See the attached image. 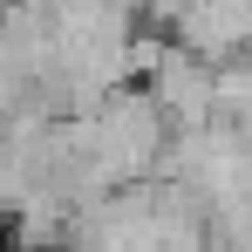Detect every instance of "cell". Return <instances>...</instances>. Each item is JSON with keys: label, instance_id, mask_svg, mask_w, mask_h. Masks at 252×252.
<instances>
[{"label": "cell", "instance_id": "3", "mask_svg": "<svg viewBox=\"0 0 252 252\" xmlns=\"http://www.w3.org/2000/svg\"><path fill=\"white\" fill-rule=\"evenodd\" d=\"M218 123H232L252 143V55L232 62V68H218Z\"/></svg>", "mask_w": 252, "mask_h": 252}, {"label": "cell", "instance_id": "2", "mask_svg": "<svg viewBox=\"0 0 252 252\" xmlns=\"http://www.w3.org/2000/svg\"><path fill=\"white\" fill-rule=\"evenodd\" d=\"M150 95L170 116V129H211L218 123V68L198 62V55H184L177 41L164 48V62L150 75Z\"/></svg>", "mask_w": 252, "mask_h": 252}, {"label": "cell", "instance_id": "1", "mask_svg": "<svg viewBox=\"0 0 252 252\" xmlns=\"http://www.w3.org/2000/svg\"><path fill=\"white\" fill-rule=\"evenodd\" d=\"M170 41L211 68H232L252 55V0H191L170 21Z\"/></svg>", "mask_w": 252, "mask_h": 252}]
</instances>
